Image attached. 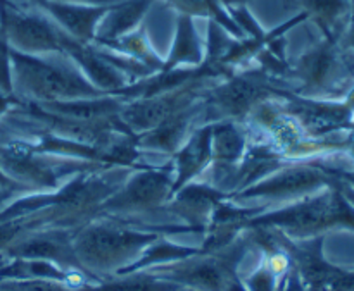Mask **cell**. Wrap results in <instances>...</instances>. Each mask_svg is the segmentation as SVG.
<instances>
[{
    "label": "cell",
    "instance_id": "cell-1",
    "mask_svg": "<svg viewBox=\"0 0 354 291\" xmlns=\"http://www.w3.org/2000/svg\"><path fill=\"white\" fill-rule=\"evenodd\" d=\"M161 233L137 219L95 214L73 231V250L83 271L93 279L123 272L142 257Z\"/></svg>",
    "mask_w": 354,
    "mask_h": 291
},
{
    "label": "cell",
    "instance_id": "cell-2",
    "mask_svg": "<svg viewBox=\"0 0 354 291\" xmlns=\"http://www.w3.org/2000/svg\"><path fill=\"white\" fill-rule=\"evenodd\" d=\"M248 228L279 231L292 240L322 237L332 230L354 231V205L337 183L304 199L263 209L245 221Z\"/></svg>",
    "mask_w": 354,
    "mask_h": 291
},
{
    "label": "cell",
    "instance_id": "cell-3",
    "mask_svg": "<svg viewBox=\"0 0 354 291\" xmlns=\"http://www.w3.org/2000/svg\"><path fill=\"white\" fill-rule=\"evenodd\" d=\"M14 93L26 102H66L109 95L85 78L64 54L31 55L9 47Z\"/></svg>",
    "mask_w": 354,
    "mask_h": 291
},
{
    "label": "cell",
    "instance_id": "cell-4",
    "mask_svg": "<svg viewBox=\"0 0 354 291\" xmlns=\"http://www.w3.org/2000/svg\"><path fill=\"white\" fill-rule=\"evenodd\" d=\"M287 85L304 99L342 100L354 86V52L341 38L322 37L290 62Z\"/></svg>",
    "mask_w": 354,
    "mask_h": 291
},
{
    "label": "cell",
    "instance_id": "cell-5",
    "mask_svg": "<svg viewBox=\"0 0 354 291\" xmlns=\"http://www.w3.org/2000/svg\"><path fill=\"white\" fill-rule=\"evenodd\" d=\"M286 90H289L286 81L268 74L259 66L237 69L228 78L216 79L203 93L199 126L218 121L242 123L256 106L270 99H280Z\"/></svg>",
    "mask_w": 354,
    "mask_h": 291
},
{
    "label": "cell",
    "instance_id": "cell-6",
    "mask_svg": "<svg viewBox=\"0 0 354 291\" xmlns=\"http://www.w3.org/2000/svg\"><path fill=\"white\" fill-rule=\"evenodd\" d=\"M337 183L335 176L332 174V164H328L324 157L290 161L254 185L232 195L228 200L261 199L266 200L263 209H268L304 199Z\"/></svg>",
    "mask_w": 354,
    "mask_h": 291
},
{
    "label": "cell",
    "instance_id": "cell-7",
    "mask_svg": "<svg viewBox=\"0 0 354 291\" xmlns=\"http://www.w3.org/2000/svg\"><path fill=\"white\" fill-rule=\"evenodd\" d=\"M175 169L169 159L161 165H147L133 169L123 185L100 203L97 214L138 219L140 216L158 212L171 199Z\"/></svg>",
    "mask_w": 354,
    "mask_h": 291
},
{
    "label": "cell",
    "instance_id": "cell-8",
    "mask_svg": "<svg viewBox=\"0 0 354 291\" xmlns=\"http://www.w3.org/2000/svg\"><path fill=\"white\" fill-rule=\"evenodd\" d=\"M0 38L31 55L62 54V30L41 10L0 0Z\"/></svg>",
    "mask_w": 354,
    "mask_h": 291
},
{
    "label": "cell",
    "instance_id": "cell-9",
    "mask_svg": "<svg viewBox=\"0 0 354 291\" xmlns=\"http://www.w3.org/2000/svg\"><path fill=\"white\" fill-rule=\"evenodd\" d=\"M211 79H197L187 83L180 88L147 97V99L124 100V106L120 112V121L133 137L145 133L158 126L169 114L192 106L203 97Z\"/></svg>",
    "mask_w": 354,
    "mask_h": 291
},
{
    "label": "cell",
    "instance_id": "cell-10",
    "mask_svg": "<svg viewBox=\"0 0 354 291\" xmlns=\"http://www.w3.org/2000/svg\"><path fill=\"white\" fill-rule=\"evenodd\" d=\"M203 112V97L192 106L169 114L158 126L135 137V147L140 152L165 154L171 157L183 143L194 128L199 126V117Z\"/></svg>",
    "mask_w": 354,
    "mask_h": 291
},
{
    "label": "cell",
    "instance_id": "cell-11",
    "mask_svg": "<svg viewBox=\"0 0 354 291\" xmlns=\"http://www.w3.org/2000/svg\"><path fill=\"white\" fill-rule=\"evenodd\" d=\"M28 3L47 14L61 30L83 43H92L95 38L97 24L113 6V3L92 6V3L61 2V0H28Z\"/></svg>",
    "mask_w": 354,
    "mask_h": 291
},
{
    "label": "cell",
    "instance_id": "cell-12",
    "mask_svg": "<svg viewBox=\"0 0 354 291\" xmlns=\"http://www.w3.org/2000/svg\"><path fill=\"white\" fill-rule=\"evenodd\" d=\"M213 157V124H201L194 128L185 143L171 155L175 178L171 197L187 183L194 181L207 171Z\"/></svg>",
    "mask_w": 354,
    "mask_h": 291
},
{
    "label": "cell",
    "instance_id": "cell-13",
    "mask_svg": "<svg viewBox=\"0 0 354 291\" xmlns=\"http://www.w3.org/2000/svg\"><path fill=\"white\" fill-rule=\"evenodd\" d=\"M154 0H121L111 6L106 16L97 24L95 38L92 43L102 45L114 41L144 24Z\"/></svg>",
    "mask_w": 354,
    "mask_h": 291
},
{
    "label": "cell",
    "instance_id": "cell-14",
    "mask_svg": "<svg viewBox=\"0 0 354 291\" xmlns=\"http://www.w3.org/2000/svg\"><path fill=\"white\" fill-rule=\"evenodd\" d=\"M206 57V45L197 31L194 16L178 14L175 38L161 71H173L178 68H197Z\"/></svg>",
    "mask_w": 354,
    "mask_h": 291
},
{
    "label": "cell",
    "instance_id": "cell-15",
    "mask_svg": "<svg viewBox=\"0 0 354 291\" xmlns=\"http://www.w3.org/2000/svg\"><path fill=\"white\" fill-rule=\"evenodd\" d=\"M313 21L322 37L341 38L353 14V0H289Z\"/></svg>",
    "mask_w": 354,
    "mask_h": 291
},
{
    "label": "cell",
    "instance_id": "cell-16",
    "mask_svg": "<svg viewBox=\"0 0 354 291\" xmlns=\"http://www.w3.org/2000/svg\"><path fill=\"white\" fill-rule=\"evenodd\" d=\"M75 291H183L185 288L168 281L151 271H135L127 274H114L97 281L73 288Z\"/></svg>",
    "mask_w": 354,
    "mask_h": 291
},
{
    "label": "cell",
    "instance_id": "cell-17",
    "mask_svg": "<svg viewBox=\"0 0 354 291\" xmlns=\"http://www.w3.org/2000/svg\"><path fill=\"white\" fill-rule=\"evenodd\" d=\"M99 47H104L107 48V50L116 52V54L135 59V61L147 66L154 74L161 71L162 64H165V59L156 52V48L152 47L151 40H149L145 24H140V26H138L137 30L131 31V33L124 34V37L118 38V40L114 41H107V43L99 45Z\"/></svg>",
    "mask_w": 354,
    "mask_h": 291
},
{
    "label": "cell",
    "instance_id": "cell-18",
    "mask_svg": "<svg viewBox=\"0 0 354 291\" xmlns=\"http://www.w3.org/2000/svg\"><path fill=\"white\" fill-rule=\"evenodd\" d=\"M0 95L16 97L14 93L12 64H10L9 45L3 38H0Z\"/></svg>",
    "mask_w": 354,
    "mask_h": 291
},
{
    "label": "cell",
    "instance_id": "cell-19",
    "mask_svg": "<svg viewBox=\"0 0 354 291\" xmlns=\"http://www.w3.org/2000/svg\"><path fill=\"white\" fill-rule=\"evenodd\" d=\"M332 174L335 176L339 183H344L346 186L354 190V165L353 168H341V165H332Z\"/></svg>",
    "mask_w": 354,
    "mask_h": 291
},
{
    "label": "cell",
    "instance_id": "cell-20",
    "mask_svg": "<svg viewBox=\"0 0 354 291\" xmlns=\"http://www.w3.org/2000/svg\"><path fill=\"white\" fill-rule=\"evenodd\" d=\"M0 188H2V190H12V192H17V193H24V192L33 193V192H30V190L24 188L23 185H19V183L14 181L12 178H9V176L6 174V171H3L2 164H0Z\"/></svg>",
    "mask_w": 354,
    "mask_h": 291
},
{
    "label": "cell",
    "instance_id": "cell-21",
    "mask_svg": "<svg viewBox=\"0 0 354 291\" xmlns=\"http://www.w3.org/2000/svg\"><path fill=\"white\" fill-rule=\"evenodd\" d=\"M341 43L344 45L346 48L354 52V0H353V14H351V19H349L348 28L344 30L341 37Z\"/></svg>",
    "mask_w": 354,
    "mask_h": 291
},
{
    "label": "cell",
    "instance_id": "cell-22",
    "mask_svg": "<svg viewBox=\"0 0 354 291\" xmlns=\"http://www.w3.org/2000/svg\"><path fill=\"white\" fill-rule=\"evenodd\" d=\"M225 291H248V290H245V286L242 285V281L239 279V276L235 274L234 278L228 281V285H227V288H225Z\"/></svg>",
    "mask_w": 354,
    "mask_h": 291
},
{
    "label": "cell",
    "instance_id": "cell-23",
    "mask_svg": "<svg viewBox=\"0 0 354 291\" xmlns=\"http://www.w3.org/2000/svg\"><path fill=\"white\" fill-rule=\"evenodd\" d=\"M17 192H12V190H2L0 188V207L3 205V203H7L9 200H12V197H16Z\"/></svg>",
    "mask_w": 354,
    "mask_h": 291
},
{
    "label": "cell",
    "instance_id": "cell-24",
    "mask_svg": "<svg viewBox=\"0 0 354 291\" xmlns=\"http://www.w3.org/2000/svg\"><path fill=\"white\" fill-rule=\"evenodd\" d=\"M61 2H76V3H92V6H102V3H114L116 0H61Z\"/></svg>",
    "mask_w": 354,
    "mask_h": 291
},
{
    "label": "cell",
    "instance_id": "cell-25",
    "mask_svg": "<svg viewBox=\"0 0 354 291\" xmlns=\"http://www.w3.org/2000/svg\"><path fill=\"white\" fill-rule=\"evenodd\" d=\"M221 3H223L227 9H230V7H237V6H248L251 0H220Z\"/></svg>",
    "mask_w": 354,
    "mask_h": 291
},
{
    "label": "cell",
    "instance_id": "cell-26",
    "mask_svg": "<svg viewBox=\"0 0 354 291\" xmlns=\"http://www.w3.org/2000/svg\"><path fill=\"white\" fill-rule=\"evenodd\" d=\"M339 186H341L342 193H344V195L348 197V200H349V202H351L353 205H354V190L349 188V186H346L344 183H339Z\"/></svg>",
    "mask_w": 354,
    "mask_h": 291
},
{
    "label": "cell",
    "instance_id": "cell-27",
    "mask_svg": "<svg viewBox=\"0 0 354 291\" xmlns=\"http://www.w3.org/2000/svg\"><path fill=\"white\" fill-rule=\"evenodd\" d=\"M9 261H10V259H7L6 255H2V254H0V269H2L3 265H6L7 262H9Z\"/></svg>",
    "mask_w": 354,
    "mask_h": 291
},
{
    "label": "cell",
    "instance_id": "cell-28",
    "mask_svg": "<svg viewBox=\"0 0 354 291\" xmlns=\"http://www.w3.org/2000/svg\"><path fill=\"white\" fill-rule=\"evenodd\" d=\"M349 150H351V154H353V157H354V137H353V143H351V148H349Z\"/></svg>",
    "mask_w": 354,
    "mask_h": 291
}]
</instances>
